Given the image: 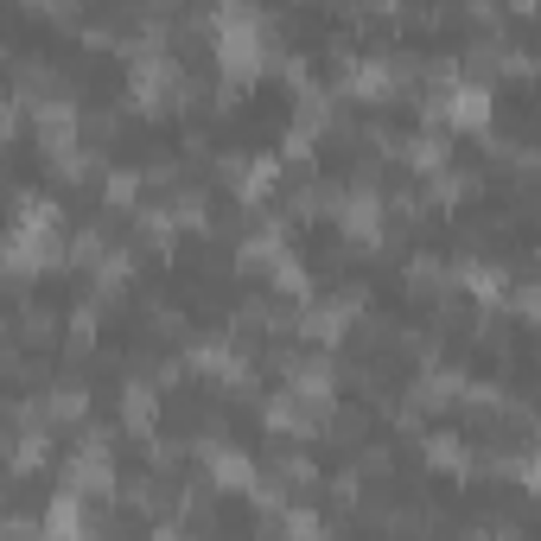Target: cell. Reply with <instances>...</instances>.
Returning a JSON list of instances; mask_svg holds the SVG:
<instances>
[{"label": "cell", "mask_w": 541, "mask_h": 541, "mask_svg": "<svg viewBox=\"0 0 541 541\" xmlns=\"http://www.w3.org/2000/svg\"><path fill=\"white\" fill-rule=\"evenodd\" d=\"M121 421L134 433H153V389L147 382H128V389H121Z\"/></svg>", "instance_id": "1"}, {"label": "cell", "mask_w": 541, "mask_h": 541, "mask_svg": "<svg viewBox=\"0 0 541 541\" xmlns=\"http://www.w3.org/2000/svg\"><path fill=\"white\" fill-rule=\"evenodd\" d=\"M363 7H370V13H395L401 0H363Z\"/></svg>", "instance_id": "6"}, {"label": "cell", "mask_w": 541, "mask_h": 541, "mask_svg": "<svg viewBox=\"0 0 541 541\" xmlns=\"http://www.w3.org/2000/svg\"><path fill=\"white\" fill-rule=\"evenodd\" d=\"M510 7H516V13H529V7H535V0H510Z\"/></svg>", "instance_id": "7"}, {"label": "cell", "mask_w": 541, "mask_h": 541, "mask_svg": "<svg viewBox=\"0 0 541 541\" xmlns=\"http://www.w3.org/2000/svg\"><path fill=\"white\" fill-rule=\"evenodd\" d=\"M109 204H115V211L141 204V172H115V179H109Z\"/></svg>", "instance_id": "3"}, {"label": "cell", "mask_w": 541, "mask_h": 541, "mask_svg": "<svg viewBox=\"0 0 541 541\" xmlns=\"http://www.w3.org/2000/svg\"><path fill=\"white\" fill-rule=\"evenodd\" d=\"M389 452H382V446H370V452H363V471H370V478H389Z\"/></svg>", "instance_id": "5"}, {"label": "cell", "mask_w": 541, "mask_h": 541, "mask_svg": "<svg viewBox=\"0 0 541 541\" xmlns=\"http://www.w3.org/2000/svg\"><path fill=\"white\" fill-rule=\"evenodd\" d=\"M51 331H58L51 306H26V312H20V338H26V344H39V351H45V344H51Z\"/></svg>", "instance_id": "2"}, {"label": "cell", "mask_w": 541, "mask_h": 541, "mask_svg": "<svg viewBox=\"0 0 541 541\" xmlns=\"http://www.w3.org/2000/svg\"><path fill=\"white\" fill-rule=\"evenodd\" d=\"M465 452H459V440H452V433H433L427 440V465H459Z\"/></svg>", "instance_id": "4"}]
</instances>
